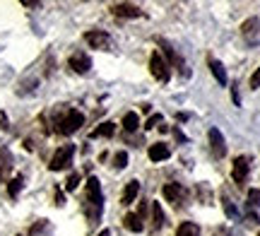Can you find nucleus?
<instances>
[{
    "mask_svg": "<svg viewBox=\"0 0 260 236\" xmlns=\"http://www.w3.org/2000/svg\"><path fill=\"white\" fill-rule=\"evenodd\" d=\"M102 210H104L102 183H99L96 176H89V181H87V205H84V212H87V219H89L92 227L102 219Z\"/></svg>",
    "mask_w": 260,
    "mask_h": 236,
    "instance_id": "obj_1",
    "label": "nucleus"
},
{
    "mask_svg": "<svg viewBox=\"0 0 260 236\" xmlns=\"http://www.w3.org/2000/svg\"><path fill=\"white\" fill-rule=\"evenodd\" d=\"M82 123H84V116L80 114V111L70 109L63 118H58V132H63V135H73V132H77L80 128H82Z\"/></svg>",
    "mask_w": 260,
    "mask_h": 236,
    "instance_id": "obj_2",
    "label": "nucleus"
},
{
    "mask_svg": "<svg viewBox=\"0 0 260 236\" xmlns=\"http://www.w3.org/2000/svg\"><path fill=\"white\" fill-rule=\"evenodd\" d=\"M73 154H75V145H63V147H58L56 154H53V159H51V171H63L70 166V161H73Z\"/></svg>",
    "mask_w": 260,
    "mask_h": 236,
    "instance_id": "obj_3",
    "label": "nucleus"
},
{
    "mask_svg": "<svg viewBox=\"0 0 260 236\" xmlns=\"http://www.w3.org/2000/svg\"><path fill=\"white\" fill-rule=\"evenodd\" d=\"M149 73L157 77L159 82H169V77H171V73H169V65L164 63V58L159 56L157 51L149 56Z\"/></svg>",
    "mask_w": 260,
    "mask_h": 236,
    "instance_id": "obj_4",
    "label": "nucleus"
},
{
    "mask_svg": "<svg viewBox=\"0 0 260 236\" xmlns=\"http://www.w3.org/2000/svg\"><path fill=\"white\" fill-rule=\"evenodd\" d=\"M84 41L92 48H99V51H109V48H111V37H109L106 31H102V29L87 31V34H84Z\"/></svg>",
    "mask_w": 260,
    "mask_h": 236,
    "instance_id": "obj_5",
    "label": "nucleus"
},
{
    "mask_svg": "<svg viewBox=\"0 0 260 236\" xmlns=\"http://www.w3.org/2000/svg\"><path fill=\"white\" fill-rule=\"evenodd\" d=\"M248 171H251V159L248 157H236L234 159V169H232V176L234 181L239 183V186H243L246 183V179H248Z\"/></svg>",
    "mask_w": 260,
    "mask_h": 236,
    "instance_id": "obj_6",
    "label": "nucleus"
},
{
    "mask_svg": "<svg viewBox=\"0 0 260 236\" xmlns=\"http://www.w3.org/2000/svg\"><path fill=\"white\" fill-rule=\"evenodd\" d=\"M241 34L243 39L248 41V44H255L260 37V19L258 17H251V19H246L241 24Z\"/></svg>",
    "mask_w": 260,
    "mask_h": 236,
    "instance_id": "obj_7",
    "label": "nucleus"
},
{
    "mask_svg": "<svg viewBox=\"0 0 260 236\" xmlns=\"http://www.w3.org/2000/svg\"><path fill=\"white\" fill-rule=\"evenodd\" d=\"M210 147H212L214 157H224L226 154V142H224V135L219 132V128H210Z\"/></svg>",
    "mask_w": 260,
    "mask_h": 236,
    "instance_id": "obj_8",
    "label": "nucleus"
},
{
    "mask_svg": "<svg viewBox=\"0 0 260 236\" xmlns=\"http://www.w3.org/2000/svg\"><path fill=\"white\" fill-rule=\"evenodd\" d=\"M68 65L73 68L77 75H84V73H89V68H92V60H89V56H84V53H75V56H70Z\"/></svg>",
    "mask_w": 260,
    "mask_h": 236,
    "instance_id": "obj_9",
    "label": "nucleus"
},
{
    "mask_svg": "<svg viewBox=\"0 0 260 236\" xmlns=\"http://www.w3.org/2000/svg\"><path fill=\"white\" fill-rule=\"evenodd\" d=\"M161 193H164V198L169 200V203H174V205H181V200H183V186L181 183H167L164 188H161Z\"/></svg>",
    "mask_w": 260,
    "mask_h": 236,
    "instance_id": "obj_10",
    "label": "nucleus"
},
{
    "mask_svg": "<svg viewBox=\"0 0 260 236\" xmlns=\"http://www.w3.org/2000/svg\"><path fill=\"white\" fill-rule=\"evenodd\" d=\"M111 12L116 17H142V10L138 5H130V3H121V5H113Z\"/></svg>",
    "mask_w": 260,
    "mask_h": 236,
    "instance_id": "obj_11",
    "label": "nucleus"
},
{
    "mask_svg": "<svg viewBox=\"0 0 260 236\" xmlns=\"http://www.w3.org/2000/svg\"><path fill=\"white\" fill-rule=\"evenodd\" d=\"M161 46H164V53H167V56H169V60H171V63H174V65L178 68V73H181V75H188V70H186V63L181 60V56H178L176 51H174V48L169 46L167 41H161Z\"/></svg>",
    "mask_w": 260,
    "mask_h": 236,
    "instance_id": "obj_12",
    "label": "nucleus"
},
{
    "mask_svg": "<svg viewBox=\"0 0 260 236\" xmlns=\"http://www.w3.org/2000/svg\"><path fill=\"white\" fill-rule=\"evenodd\" d=\"M10 171H12V154L10 150H0V183L8 179Z\"/></svg>",
    "mask_w": 260,
    "mask_h": 236,
    "instance_id": "obj_13",
    "label": "nucleus"
},
{
    "mask_svg": "<svg viewBox=\"0 0 260 236\" xmlns=\"http://www.w3.org/2000/svg\"><path fill=\"white\" fill-rule=\"evenodd\" d=\"M169 154H171V150H169L164 142H157V145L149 147V159L152 161H164V159H169Z\"/></svg>",
    "mask_w": 260,
    "mask_h": 236,
    "instance_id": "obj_14",
    "label": "nucleus"
},
{
    "mask_svg": "<svg viewBox=\"0 0 260 236\" xmlns=\"http://www.w3.org/2000/svg\"><path fill=\"white\" fill-rule=\"evenodd\" d=\"M138 193H140V181H130L128 188L123 190L121 203L125 205V208H128V205H133V203H135V198H138Z\"/></svg>",
    "mask_w": 260,
    "mask_h": 236,
    "instance_id": "obj_15",
    "label": "nucleus"
},
{
    "mask_svg": "<svg viewBox=\"0 0 260 236\" xmlns=\"http://www.w3.org/2000/svg\"><path fill=\"white\" fill-rule=\"evenodd\" d=\"M210 70H212V75H214V80L219 82V85H226V70H224V65L217 60V58H210Z\"/></svg>",
    "mask_w": 260,
    "mask_h": 236,
    "instance_id": "obj_16",
    "label": "nucleus"
},
{
    "mask_svg": "<svg viewBox=\"0 0 260 236\" xmlns=\"http://www.w3.org/2000/svg\"><path fill=\"white\" fill-rule=\"evenodd\" d=\"M123 224H125V229H130L133 234H140V231L145 229V224H142V219H140L138 215H133V212H128V215L123 217Z\"/></svg>",
    "mask_w": 260,
    "mask_h": 236,
    "instance_id": "obj_17",
    "label": "nucleus"
},
{
    "mask_svg": "<svg viewBox=\"0 0 260 236\" xmlns=\"http://www.w3.org/2000/svg\"><path fill=\"white\" fill-rule=\"evenodd\" d=\"M113 132H116V123L104 121L99 128H94V130H92V138H111Z\"/></svg>",
    "mask_w": 260,
    "mask_h": 236,
    "instance_id": "obj_18",
    "label": "nucleus"
},
{
    "mask_svg": "<svg viewBox=\"0 0 260 236\" xmlns=\"http://www.w3.org/2000/svg\"><path fill=\"white\" fill-rule=\"evenodd\" d=\"M161 227H164V210L159 203H152V229L157 231Z\"/></svg>",
    "mask_w": 260,
    "mask_h": 236,
    "instance_id": "obj_19",
    "label": "nucleus"
},
{
    "mask_svg": "<svg viewBox=\"0 0 260 236\" xmlns=\"http://www.w3.org/2000/svg\"><path fill=\"white\" fill-rule=\"evenodd\" d=\"M176 236H200V227H198L195 222H183V224L176 229Z\"/></svg>",
    "mask_w": 260,
    "mask_h": 236,
    "instance_id": "obj_20",
    "label": "nucleus"
},
{
    "mask_svg": "<svg viewBox=\"0 0 260 236\" xmlns=\"http://www.w3.org/2000/svg\"><path fill=\"white\" fill-rule=\"evenodd\" d=\"M138 125H140V118H138L135 111H128V114L123 116V128H125L128 132H135L138 130Z\"/></svg>",
    "mask_w": 260,
    "mask_h": 236,
    "instance_id": "obj_21",
    "label": "nucleus"
},
{
    "mask_svg": "<svg viewBox=\"0 0 260 236\" xmlns=\"http://www.w3.org/2000/svg\"><path fill=\"white\" fill-rule=\"evenodd\" d=\"M22 186H24V179H22V176H15V179L10 181L8 193L12 195V198H17V195H19V190H22Z\"/></svg>",
    "mask_w": 260,
    "mask_h": 236,
    "instance_id": "obj_22",
    "label": "nucleus"
},
{
    "mask_svg": "<svg viewBox=\"0 0 260 236\" xmlns=\"http://www.w3.org/2000/svg\"><path fill=\"white\" fill-rule=\"evenodd\" d=\"M113 166H116V169H125V166H128V152H118V154L113 157Z\"/></svg>",
    "mask_w": 260,
    "mask_h": 236,
    "instance_id": "obj_23",
    "label": "nucleus"
},
{
    "mask_svg": "<svg viewBox=\"0 0 260 236\" xmlns=\"http://www.w3.org/2000/svg\"><path fill=\"white\" fill-rule=\"evenodd\" d=\"M77 183H80V174H70V179L65 181V188L75 190V188H77Z\"/></svg>",
    "mask_w": 260,
    "mask_h": 236,
    "instance_id": "obj_24",
    "label": "nucleus"
},
{
    "mask_svg": "<svg viewBox=\"0 0 260 236\" xmlns=\"http://www.w3.org/2000/svg\"><path fill=\"white\" fill-rule=\"evenodd\" d=\"M258 203H260V190H255V188H253L251 193H248V205H251V208H255Z\"/></svg>",
    "mask_w": 260,
    "mask_h": 236,
    "instance_id": "obj_25",
    "label": "nucleus"
},
{
    "mask_svg": "<svg viewBox=\"0 0 260 236\" xmlns=\"http://www.w3.org/2000/svg\"><path fill=\"white\" fill-rule=\"evenodd\" d=\"M222 205H224V210H226V215H229V217H236V210H234L232 200H229V198H222Z\"/></svg>",
    "mask_w": 260,
    "mask_h": 236,
    "instance_id": "obj_26",
    "label": "nucleus"
},
{
    "mask_svg": "<svg viewBox=\"0 0 260 236\" xmlns=\"http://www.w3.org/2000/svg\"><path fill=\"white\" fill-rule=\"evenodd\" d=\"M260 87V68L253 73V77H251V89H258Z\"/></svg>",
    "mask_w": 260,
    "mask_h": 236,
    "instance_id": "obj_27",
    "label": "nucleus"
},
{
    "mask_svg": "<svg viewBox=\"0 0 260 236\" xmlns=\"http://www.w3.org/2000/svg\"><path fill=\"white\" fill-rule=\"evenodd\" d=\"M157 123H161V114H152L149 116V121H147V128H154Z\"/></svg>",
    "mask_w": 260,
    "mask_h": 236,
    "instance_id": "obj_28",
    "label": "nucleus"
},
{
    "mask_svg": "<svg viewBox=\"0 0 260 236\" xmlns=\"http://www.w3.org/2000/svg\"><path fill=\"white\" fill-rule=\"evenodd\" d=\"M22 5H27V8H37L39 3H34V0H22Z\"/></svg>",
    "mask_w": 260,
    "mask_h": 236,
    "instance_id": "obj_29",
    "label": "nucleus"
},
{
    "mask_svg": "<svg viewBox=\"0 0 260 236\" xmlns=\"http://www.w3.org/2000/svg\"><path fill=\"white\" fill-rule=\"evenodd\" d=\"M99 236H111V231H109V229H102V231H99Z\"/></svg>",
    "mask_w": 260,
    "mask_h": 236,
    "instance_id": "obj_30",
    "label": "nucleus"
},
{
    "mask_svg": "<svg viewBox=\"0 0 260 236\" xmlns=\"http://www.w3.org/2000/svg\"><path fill=\"white\" fill-rule=\"evenodd\" d=\"M19 236H22V234H19Z\"/></svg>",
    "mask_w": 260,
    "mask_h": 236,
    "instance_id": "obj_31",
    "label": "nucleus"
}]
</instances>
